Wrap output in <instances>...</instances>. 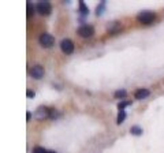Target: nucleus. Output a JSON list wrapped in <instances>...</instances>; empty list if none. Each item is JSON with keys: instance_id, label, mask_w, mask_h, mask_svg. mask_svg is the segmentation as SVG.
<instances>
[{"instance_id": "1", "label": "nucleus", "mask_w": 164, "mask_h": 153, "mask_svg": "<svg viewBox=\"0 0 164 153\" xmlns=\"http://www.w3.org/2000/svg\"><path fill=\"white\" fill-rule=\"evenodd\" d=\"M156 19V15L153 12L150 11H144L138 15V21L141 23H144V25H148V23H152L153 21Z\"/></svg>"}, {"instance_id": "2", "label": "nucleus", "mask_w": 164, "mask_h": 153, "mask_svg": "<svg viewBox=\"0 0 164 153\" xmlns=\"http://www.w3.org/2000/svg\"><path fill=\"white\" fill-rule=\"evenodd\" d=\"M37 12L41 14V15H48V14L51 12V10H52V7H51V4L48 2H45V0H43V2H39L37 3Z\"/></svg>"}, {"instance_id": "3", "label": "nucleus", "mask_w": 164, "mask_h": 153, "mask_svg": "<svg viewBox=\"0 0 164 153\" xmlns=\"http://www.w3.org/2000/svg\"><path fill=\"white\" fill-rule=\"evenodd\" d=\"M53 41H55V38L51 36V34H48V33H43V34L40 36V44L43 45L44 48L52 47V45H53Z\"/></svg>"}, {"instance_id": "4", "label": "nucleus", "mask_w": 164, "mask_h": 153, "mask_svg": "<svg viewBox=\"0 0 164 153\" xmlns=\"http://www.w3.org/2000/svg\"><path fill=\"white\" fill-rule=\"evenodd\" d=\"M60 48L66 55H70V53H73V51H74V43L71 40H68V38H64L60 43Z\"/></svg>"}, {"instance_id": "5", "label": "nucleus", "mask_w": 164, "mask_h": 153, "mask_svg": "<svg viewBox=\"0 0 164 153\" xmlns=\"http://www.w3.org/2000/svg\"><path fill=\"white\" fill-rule=\"evenodd\" d=\"M77 33L80 34L81 37H85V38H88V37H90L92 34L94 33V29L92 26H89V25H82L78 27V30H77Z\"/></svg>"}, {"instance_id": "6", "label": "nucleus", "mask_w": 164, "mask_h": 153, "mask_svg": "<svg viewBox=\"0 0 164 153\" xmlns=\"http://www.w3.org/2000/svg\"><path fill=\"white\" fill-rule=\"evenodd\" d=\"M30 75L36 79H41L44 76V68L41 66H34V67H32V70H30Z\"/></svg>"}, {"instance_id": "7", "label": "nucleus", "mask_w": 164, "mask_h": 153, "mask_svg": "<svg viewBox=\"0 0 164 153\" xmlns=\"http://www.w3.org/2000/svg\"><path fill=\"white\" fill-rule=\"evenodd\" d=\"M49 111L51 109L45 108V107H40V108L37 109V112H36V116L39 118V119H44V118L49 116Z\"/></svg>"}, {"instance_id": "8", "label": "nucleus", "mask_w": 164, "mask_h": 153, "mask_svg": "<svg viewBox=\"0 0 164 153\" xmlns=\"http://www.w3.org/2000/svg\"><path fill=\"white\" fill-rule=\"evenodd\" d=\"M148 96H149L148 89H138L135 92V95H134V97L137 100H142V99H145V97H148Z\"/></svg>"}, {"instance_id": "9", "label": "nucleus", "mask_w": 164, "mask_h": 153, "mask_svg": "<svg viewBox=\"0 0 164 153\" xmlns=\"http://www.w3.org/2000/svg\"><path fill=\"white\" fill-rule=\"evenodd\" d=\"M130 133L134 134V135H141L142 134V128L139 126H133L131 128H130Z\"/></svg>"}, {"instance_id": "10", "label": "nucleus", "mask_w": 164, "mask_h": 153, "mask_svg": "<svg viewBox=\"0 0 164 153\" xmlns=\"http://www.w3.org/2000/svg\"><path fill=\"white\" fill-rule=\"evenodd\" d=\"M126 95H127V92H126V89H121L118 90V92H115V97L116 99H123V97H126Z\"/></svg>"}, {"instance_id": "11", "label": "nucleus", "mask_w": 164, "mask_h": 153, "mask_svg": "<svg viewBox=\"0 0 164 153\" xmlns=\"http://www.w3.org/2000/svg\"><path fill=\"white\" fill-rule=\"evenodd\" d=\"M125 118H126V112L125 111H119V115H118V119H116V123L118 124H122V122L125 120Z\"/></svg>"}, {"instance_id": "12", "label": "nucleus", "mask_w": 164, "mask_h": 153, "mask_svg": "<svg viewBox=\"0 0 164 153\" xmlns=\"http://www.w3.org/2000/svg\"><path fill=\"white\" fill-rule=\"evenodd\" d=\"M80 10H81V12L84 14V15H86L88 11H89V10H88V7H86V4H85L84 2H80Z\"/></svg>"}, {"instance_id": "13", "label": "nucleus", "mask_w": 164, "mask_h": 153, "mask_svg": "<svg viewBox=\"0 0 164 153\" xmlns=\"http://www.w3.org/2000/svg\"><path fill=\"white\" fill-rule=\"evenodd\" d=\"M33 153H47V151L44 148H41V146H36L33 149Z\"/></svg>"}, {"instance_id": "14", "label": "nucleus", "mask_w": 164, "mask_h": 153, "mask_svg": "<svg viewBox=\"0 0 164 153\" xmlns=\"http://www.w3.org/2000/svg\"><path fill=\"white\" fill-rule=\"evenodd\" d=\"M27 15L29 16H32L33 15V6H32V3H27Z\"/></svg>"}, {"instance_id": "15", "label": "nucleus", "mask_w": 164, "mask_h": 153, "mask_svg": "<svg viewBox=\"0 0 164 153\" xmlns=\"http://www.w3.org/2000/svg\"><path fill=\"white\" fill-rule=\"evenodd\" d=\"M130 104H131L130 101H122V103H119V104H118V108H119V109H122V108H125V107L130 105Z\"/></svg>"}, {"instance_id": "16", "label": "nucleus", "mask_w": 164, "mask_h": 153, "mask_svg": "<svg viewBox=\"0 0 164 153\" xmlns=\"http://www.w3.org/2000/svg\"><path fill=\"white\" fill-rule=\"evenodd\" d=\"M104 8V2L102 3H100V6L97 7V10H96V14H97V15H101V10Z\"/></svg>"}, {"instance_id": "17", "label": "nucleus", "mask_w": 164, "mask_h": 153, "mask_svg": "<svg viewBox=\"0 0 164 153\" xmlns=\"http://www.w3.org/2000/svg\"><path fill=\"white\" fill-rule=\"evenodd\" d=\"M27 96H29V97H33V96H34V93H33V92H30V90H29V92H27Z\"/></svg>"}, {"instance_id": "18", "label": "nucleus", "mask_w": 164, "mask_h": 153, "mask_svg": "<svg viewBox=\"0 0 164 153\" xmlns=\"http://www.w3.org/2000/svg\"><path fill=\"white\" fill-rule=\"evenodd\" d=\"M30 118H32V115H30L29 112H27V114H26V119H27V120H29V119H30Z\"/></svg>"}, {"instance_id": "19", "label": "nucleus", "mask_w": 164, "mask_h": 153, "mask_svg": "<svg viewBox=\"0 0 164 153\" xmlns=\"http://www.w3.org/2000/svg\"><path fill=\"white\" fill-rule=\"evenodd\" d=\"M47 153H56V152H53V151H47Z\"/></svg>"}]
</instances>
